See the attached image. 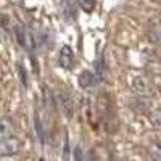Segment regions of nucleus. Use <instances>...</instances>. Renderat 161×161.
I'll return each instance as SVG.
<instances>
[{"instance_id":"4","label":"nucleus","mask_w":161,"mask_h":161,"mask_svg":"<svg viewBox=\"0 0 161 161\" xmlns=\"http://www.w3.org/2000/svg\"><path fill=\"white\" fill-rule=\"evenodd\" d=\"M57 98H58V103L61 105L63 111L66 113V116L71 118V116H73V111H74V103H73V100H71V95H69L68 92H64V90H60L58 95H57Z\"/></svg>"},{"instance_id":"13","label":"nucleus","mask_w":161,"mask_h":161,"mask_svg":"<svg viewBox=\"0 0 161 161\" xmlns=\"http://www.w3.org/2000/svg\"><path fill=\"white\" fill-rule=\"evenodd\" d=\"M74 161H87L86 159V153H84V148L80 145H77L74 148Z\"/></svg>"},{"instance_id":"3","label":"nucleus","mask_w":161,"mask_h":161,"mask_svg":"<svg viewBox=\"0 0 161 161\" xmlns=\"http://www.w3.org/2000/svg\"><path fill=\"white\" fill-rule=\"evenodd\" d=\"M58 64L64 69H69L73 68L74 64V53H73V48L69 45H63L58 52Z\"/></svg>"},{"instance_id":"5","label":"nucleus","mask_w":161,"mask_h":161,"mask_svg":"<svg viewBox=\"0 0 161 161\" xmlns=\"http://www.w3.org/2000/svg\"><path fill=\"white\" fill-rule=\"evenodd\" d=\"M97 80L98 79H97L95 73L90 71V69H84L77 77V82H79V86L82 89H92L93 86L97 84Z\"/></svg>"},{"instance_id":"1","label":"nucleus","mask_w":161,"mask_h":161,"mask_svg":"<svg viewBox=\"0 0 161 161\" xmlns=\"http://www.w3.org/2000/svg\"><path fill=\"white\" fill-rule=\"evenodd\" d=\"M21 148V143L15 136H10V137H3L2 142H0V155L2 156H13L16 155Z\"/></svg>"},{"instance_id":"12","label":"nucleus","mask_w":161,"mask_h":161,"mask_svg":"<svg viewBox=\"0 0 161 161\" xmlns=\"http://www.w3.org/2000/svg\"><path fill=\"white\" fill-rule=\"evenodd\" d=\"M34 126H36V134L40 142H44V127H42V121H40V118L36 114L34 116Z\"/></svg>"},{"instance_id":"2","label":"nucleus","mask_w":161,"mask_h":161,"mask_svg":"<svg viewBox=\"0 0 161 161\" xmlns=\"http://www.w3.org/2000/svg\"><path fill=\"white\" fill-rule=\"evenodd\" d=\"M132 87H134V90H136L137 95H142V97H150L153 93L150 80L147 79L145 76H137L136 79H134V82H132Z\"/></svg>"},{"instance_id":"8","label":"nucleus","mask_w":161,"mask_h":161,"mask_svg":"<svg viewBox=\"0 0 161 161\" xmlns=\"http://www.w3.org/2000/svg\"><path fill=\"white\" fill-rule=\"evenodd\" d=\"M148 155L153 161H161V142H152L150 143Z\"/></svg>"},{"instance_id":"10","label":"nucleus","mask_w":161,"mask_h":161,"mask_svg":"<svg viewBox=\"0 0 161 161\" xmlns=\"http://www.w3.org/2000/svg\"><path fill=\"white\" fill-rule=\"evenodd\" d=\"M148 121L152 123L153 127H161V108L150 110V113H148Z\"/></svg>"},{"instance_id":"9","label":"nucleus","mask_w":161,"mask_h":161,"mask_svg":"<svg viewBox=\"0 0 161 161\" xmlns=\"http://www.w3.org/2000/svg\"><path fill=\"white\" fill-rule=\"evenodd\" d=\"M13 121L10 118H3L2 119V139L3 137H10V136H15L13 134Z\"/></svg>"},{"instance_id":"14","label":"nucleus","mask_w":161,"mask_h":161,"mask_svg":"<svg viewBox=\"0 0 161 161\" xmlns=\"http://www.w3.org/2000/svg\"><path fill=\"white\" fill-rule=\"evenodd\" d=\"M18 73H19V80H21V84L24 86V89L28 87V74H26L24 68L21 64H18Z\"/></svg>"},{"instance_id":"7","label":"nucleus","mask_w":161,"mask_h":161,"mask_svg":"<svg viewBox=\"0 0 161 161\" xmlns=\"http://www.w3.org/2000/svg\"><path fill=\"white\" fill-rule=\"evenodd\" d=\"M132 106L137 111H148L150 110V103H148V97H142L137 95V98L132 100Z\"/></svg>"},{"instance_id":"6","label":"nucleus","mask_w":161,"mask_h":161,"mask_svg":"<svg viewBox=\"0 0 161 161\" xmlns=\"http://www.w3.org/2000/svg\"><path fill=\"white\" fill-rule=\"evenodd\" d=\"M61 8H63L64 19H68V21H74L76 19V5L71 2V0H63Z\"/></svg>"},{"instance_id":"11","label":"nucleus","mask_w":161,"mask_h":161,"mask_svg":"<svg viewBox=\"0 0 161 161\" xmlns=\"http://www.w3.org/2000/svg\"><path fill=\"white\" fill-rule=\"evenodd\" d=\"M80 10H84L86 13H90L93 8H95V2L97 0H76Z\"/></svg>"}]
</instances>
